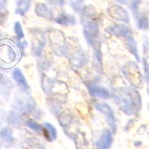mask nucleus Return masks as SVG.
Returning <instances> with one entry per match:
<instances>
[{
	"instance_id": "obj_1",
	"label": "nucleus",
	"mask_w": 149,
	"mask_h": 149,
	"mask_svg": "<svg viewBox=\"0 0 149 149\" xmlns=\"http://www.w3.org/2000/svg\"><path fill=\"white\" fill-rule=\"evenodd\" d=\"M116 102L127 115L133 113L134 109L141 104V98L138 91L133 88L123 89L120 95L115 97Z\"/></svg>"
},
{
	"instance_id": "obj_2",
	"label": "nucleus",
	"mask_w": 149,
	"mask_h": 149,
	"mask_svg": "<svg viewBox=\"0 0 149 149\" xmlns=\"http://www.w3.org/2000/svg\"><path fill=\"white\" fill-rule=\"evenodd\" d=\"M49 40L56 54L62 56L67 53L66 38L61 32L57 30L51 32L49 34Z\"/></svg>"
},
{
	"instance_id": "obj_3",
	"label": "nucleus",
	"mask_w": 149,
	"mask_h": 149,
	"mask_svg": "<svg viewBox=\"0 0 149 149\" xmlns=\"http://www.w3.org/2000/svg\"><path fill=\"white\" fill-rule=\"evenodd\" d=\"M99 26L94 22H90L84 26L83 33L85 41L90 45L94 46L99 35Z\"/></svg>"
},
{
	"instance_id": "obj_4",
	"label": "nucleus",
	"mask_w": 149,
	"mask_h": 149,
	"mask_svg": "<svg viewBox=\"0 0 149 149\" xmlns=\"http://www.w3.org/2000/svg\"><path fill=\"white\" fill-rule=\"evenodd\" d=\"M123 73L131 83L141 81L142 75L140 69L135 62L130 61L127 63L123 68Z\"/></svg>"
},
{
	"instance_id": "obj_5",
	"label": "nucleus",
	"mask_w": 149,
	"mask_h": 149,
	"mask_svg": "<svg viewBox=\"0 0 149 149\" xmlns=\"http://www.w3.org/2000/svg\"><path fill=\"white\" fill-rule=\"evenodd\" d=\"M105 31L111 35L125 39L133 36V32L131 29L124 24H116L109 26L106 28Z\"/></svg>"
},
{
	"instance_id": "obj_6",
	"label": "nucleus",
	"mask_w": 149,
	"mask_h": 149,
	"mask_svg": "<svg viewBox=\"0 0 149 149\" xmlns=\"http://www.w3.org/2000/svg\"><path fill=\"white\" fill-rule=\"evenodd\" d=\"M108 13L111 17L118 21L127 23L130 22L128 12L122 6L118 4H113L108 8Z\"/></svg>"
},
{
	"instance_id": "obj_7",
	"label": "nucleus",
	"mask_w": 149,
	"mask_h": 149,
	"mask_svg": "<svg viewBox=\"0 0 149 149\" xmlns=\"http://www.w3.org/2000/svg\"><path fill=\"white\" fill-rule=\"evenodd\" d=\"M95 108L105 115L110 128L115 132L116 130V125L112 109L106 103H98L95 105Z\"/></svg>"
},
{
	"instance_id": "obj_8",
	"label": "nucleus",
	"mask_w": 149,
	"mask_h": 149,
	"mask_svg": "<svg viewBox=\"0 0 149 149\" xmlns=\"http://www.w3.org/2000/svg\"><path fill=\"white\" fill-rule=\"evenodd\" d=\"M113 142L111 132L109 130H104L96 142L97 149H109Z\"/></svg>"
},
{
	"instance_id": "obj_9",
	"label": "nucleus",
	"mask_w": 149,
	"mask_h": 149,
	"mask_svg": "<svg viewBox=\"0 0 149 149\" xmlns=\"http://www.w3.org/2000/svg\"><path fill=\"white\" fill-rule=\"evenodd\" d=\"M36 13L39 16L48 20L52 21L54 20V13L52 9L46 4L39 3L36 6Z\"/></svg>"
},
{
	"instance_id": "obj_10",
	"label": "nucleus",
	"mask_w": 149,
	"mask_h": 149,
	"mask_svg": "<svg viewBox=\"0 0 149 149\" xmlns=\"http://www.w3.org/2000/svg\"><path fill=\"white\" fill-rule=\"evenodd\" d=\"M55 22L60 25L68 26L75 24L77 20L75 17L73 15L67 13H61L55 19Z\"/></svg>"
},
{
	"instance_id": "obj_11",
	"label": "nucleus",
	"mask_w": 149,
	"mask_h": 149,
	"mask_svg": "<svg viewBox=\"0 0 149 149\" xmlns=\"http://www.w3.org/2000/svg\"><path fill=\"white\" fill-rule=\"evenodd\" d=\"M88 90L91 95L103 99H106L109 97V93L102 86H98L95 84H90L88 86Z\"/></svg>"
},
{
	"instance_id": "obj_12",
	"label": "nucleus",
	"mask_w": 149,
	"mask_h": 149,
	"mask_svg": "<svg viewBox=\"0 0 149 149\" xmlns=\"http://www.w3.org/2000/svg\"><path fill=\"white\" fill-rule=\"evenodd\" d=\"M88 61V57L85 53L82 52H78L73 56L72 58L71 63L72 66L74 68L79 69L84 66Z\"/></svg>"
},
{
	"instance_id": "obj_13",
	"label": "nucleus",
	"mask_w": 149,
	"mask_h": 149,
	"mask_svg": "<svg viewBox=\"0 0 149 149\" xmlns=\"http://www.w3.org/2000/svg\"><path fill=\"white\" fill-rule=\"evenodd\" d=\"M93 65L98 72H103V56L100 47H99L98 45L95 46L93 56Z\"/></svg>"
},
{
	"instance_id": "obj_14",
	"label": "nucleus",
	"mask_w": 149,
	"mask_h": 149,
	"mask_svg": "<svg viewBox=\"0 0 149 149\" xmlns=\"http://www.w3.org/2000/svg\"><path fill=\"white\" fill-rule=\"evenodd\" d=\"M125 44L129 52L134 56L136 61L138 62H140L141 60L138 50L137 43H136V42L133 38V36L125 39Z\"/></svg>"
},
{
	"instance_id": "obj_15",
	"label": "nucleus",
	"mask_w": 149,
	"mask_h": 149,
	"mask_svg": "<svg viewBox=\"0 0 149 149\" xmlns=\"http://www.w3.org/2000/svg\"><path fill=\"white\" fill-rule=\"evenodd\" d=\"M136 28L140 30L148 29V18L143 15L137 14L136 16Z\"/></svg>"
},
{
	"instance_id": "obj_16",
	"label": "nucleus",
	"mask_w": 149,
	"mask_h": 149,
	"mask_svg": "<svg viewBox=\"0 0 149 149\" xmlns=\"http://www.w3.org/2000/svg\"><path fill=\"white\" fill-rule=\"evenodd\" d=\"M45 131L47 132V137L50 141H53L57 138V130L55 127L51 123L46 122L44 124Z\"/></svg>"
},
{
	"instance_id": "obj_17",
	"label": "nucleus",
	"mask_w": 149,
	"mask_h": 149,
	"mask_svg": "<svg viewBox=\"0 0 149 149\" xmlns=\"http://www.w3.org/2000/svg\"><path fill=\"white\" fill-rule=\"evenodd\" d=\"M0 137L6 142H12L13 141V131L9 128H4L0 131Z\"/></svg>"
},
{
	"instance_id": "obj_18",
	"label": "nucleus",
	"mask_w": 149,
	"mask_h": 149,
	"mask_svg": "<svg viewBox=\"0 0 149 149\" xmlns=\"http://www.w3.org/2000/svg\"><path fill=\"white\" fill-rule=\"evenodd\" d=\"M84 0H69L71 7L77 13L82 11V4Z\"/></svg>"
},
{
	"instance_id": "obj_19",
	"label": "nucleus",
	"mask_w": 149,
	"mask_h": 149,
	"mask_svg": "<svg viewBox=\"0 0 149 149\" xmlns=\"http://www.w3.org/2000/svg\"><path fill=\"white\" fill-rule=\"evenodd\" d=\"M9 117V121L12 125H13L14 126H18L20 125V119L17 113H16L15 112H10Z\"/></svg>"
},
{
	"instance_id": "obj_20",
	"label": "nucleus",
	"mask_w": 149,
	"mask_h": 149,
	"mask_svg": "<svg viewBox=\"0 0 149 149\" xmlns=\"http://www.w3.org/2000/svg\"><path fill=\"white\" fill-rule=\"evenodd\" d=\"M27 126L31 128V130L36 131V132H40L41 131V127L39 124L33 120H29L26 122Z\"/></svg>"
},
{
	"instance_id": "obj_21",
	"label": "nucleus",
	"mask_w": 149,
	"mask_h": 149,
	"mask_svg": "<svg viewBox=\"0 0 149 149\" xmlns=\"http://www.w3.org/2000/svg\"><path fill=\"white\" fill-rule=\"evenodd\" d=\"M16 78H17V81L20 84V85H21V87L22 88V89L24 91L28 90V84L26 83V81L24 79L22 74L20 73H18L16 74Z\"/></svg>"
},
{
	"instance_id": "obj_22",
	"label": "nucleus",
	"mask_w": 149,
	"mask_h": 149,
	"mask_svg": "<svg viewBox=\"0 0 149 149\" xmlns=\"http://www.w3.org/2000/svg\"><path fill=\"white\" fill-rule=\"evenodd\" d=\"M143 64L144 73L146 75V78L147 79V81L148 82V64L146 58H143Z\"/></svg>"
},
{
	"instance_id": "obj_23",
	"label": "nucleus",
	"mask_w": 149,
	"mask_h": 149,
	"mask_svg": "<svg viewBox=\"0 0 149 149\" xmlns=\"http://www.w3.org/2000/svg\"><path fill=\"white\" fill-rule=\"evenodd\" d=\"M47 1L49 4L58 7L62 6L65 3L64 0H47Z\"/></svg>"
},
{
	"instance_id": "obj_24",
	"label": "nucleus",
	"mask_w": 149,
	"mask_h": 149,
	"mask_svg": "<svg viewBox=\"0 0 149 149\" xmlns=\"http://www.w3.org/2000/svg\"><path fill=\"white\" fill-rule=\"evenodd\" d=\"M141 1V0H131V7L133 11H136V10H137Z\"/></svg>"
},
{
	"instance_id": "obj_25",
	"label": "nucleus",
	"mask_w": 149,
	"mask_h": 149,
	"mask_svg": "<svg viewBox=\"0 0 149 149\" xmlns=\"http://www.w3.org/2000/svg\"><path fill=\"white\" fill-rule=\"evenodd\" d=\"M143 48H144V53H146L148 52V41H145L143 44Z\"/></svg>"
},
{
	"instance_id": "obj_26",
	"label": "nucleus",
	"mask_w": 149,
	"mask_h": 149,
	"mask_svg": "<svg viewBox=\"0 0 149 149\" xmlns=\"http://www.w3.org/2000/svg\"><path fill=\"white\" fill-rule=\"evenodd\" d=\"M117 1L122 4H126L127 3V0H117Z\"/></svg>"
},
{
	"instance_id": "obj_27",
	"label": "nucleus",
	"mask_w": 149,
	"mask_h": 149,
	"mask_svg": "<svg viewBox=\"0 0 149 149\" xmlns=\"http://www.w3.org/2000/svg\"><path fill=\"white\" fill-rule=\"evenodd\" d=\"M0 149H1V148H0Z\"/></svg>"
}]
</instances>
